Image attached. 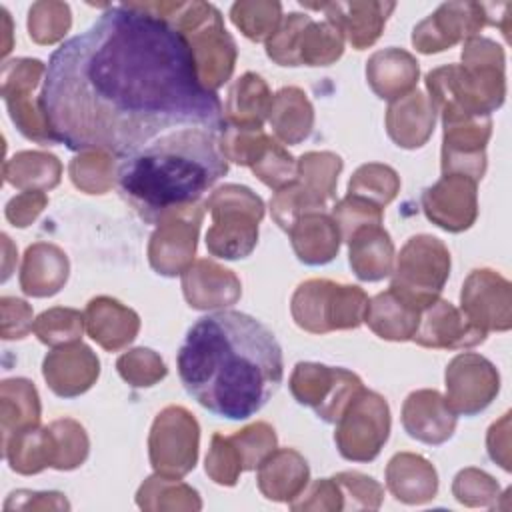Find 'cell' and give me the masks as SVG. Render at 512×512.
I'll return each instance as SVG.
<instances>
[{
	"label": "cell",
	"instance_id": "6da1fadb",
	"mask_svg": "<svg viewBox=\"0 0 512 512\" xmlns=\"http://www.w3.org/2000/svg\"><path fill=\"white\" fill-rule=\"evenodd\" d=\"M40 98L58 144L124 158L184 128L222 134L218 96L198 78L186 38L140 2L110 4L56 48Z\"/></svg>",
	"mask_w": 512,
	"mask_h": 512
},
{
	"label": "cell",
	"instance_id": "7a4b0ae2",
	"mask_svg": "<svg viewBox=\"0 0 512 512\" xmlns=\"http://www.w3.org/2000/svg\"><path fill=\"white\" fill-rule=\"evenodd\" d=\"M176 364L184 390L228 420L260 412L284 378L282 348L272 330L236 310L198 318L186 332Z\"/></svg>",
	"mask_w": 512,
	"mask_h": 512
},
{
	"label": "cell",
	"instance_id": "3957f363",
	"mask_svg": "<svg viewBox=\"0 0 512 512\" xmlns=\"http://www.w3.org/2000/svg\"><path fill=\"white\" fill-rule=\"evenodd\" d=\"M218 138L204 128L174 130L120 158V194L148 224L198 204L228 172Z\"/></svg>",
	"mask_w": 512,
	"mask_h": 512
},
{
	"label": "cell",
	"instance_id": "277c9868",
	"mask_svg": "<svg viewBox=\"0 0 512 512\" xmlns=\"http://www.w3.org/2000/svg\"><path fill=\"white\" fill-rule=\"evenodd\" d=\"M426 88L442 124L490 116L506 96L504 50L490 38H468L462 64L434 68L426 74Z\"/></svg>",
	"mask_w": 512,
	"mask_h": 512
},
{
	"label": "cell",
	"instance_id": "5b68a950",
	"mask_svg": "<svg viewBox=\"0 0 512 512\" xmlns=\"http://www.w3.org/2000/svg\"><path fill=\"white\" fill-rule=\"evenodd\" d=\"M156 16L166 18L188 42L202 86L216 94L232 76L236 42L224 28L220 10L208 2H140Z\"/></svg>",
	"mask_w": 512,
	"mask_h": 512
},
{
	"label": "cell",
	"instance_id": "8992f818",
	"mask_svg": "<svg viewBox=\"0 0 512 512\" xmlns=\"http://www.w3.org/2000/svg\"><path fill=\"white\" fill-rule=\"evenodd\" d=\"M212 226L206 232V248L212 256L238 260L250 256L258 242V224L264 216L262 198L248 186L224 184L204 202Z\"/></svg>",
	"mask_w": 512,
	"mask_h": 512
},
{
	"label": "cell",
	"instance_id": "52a82bcc",
	"mask_svg": "<svg viewBox=\"0 0 512 512\" xmlns=\"http://www.w3.org/2000/svg\"><path fill=\"white\" fill-rule=\"evenodd\" d=\"M368 302L360 286L310 278L294 290L290 312L302 330L326 334L332 330L358 328L364 322Z\"/></svg>",
	"mask_w": 512,
	"mask_h": 512
},
{
	"label": "cell",
	"instance_id": "ba28073f",
	"mask_svg": "<svg viewBox=\"0 0 512 512\" xmlns=\"http://www.w3.org/2000/svg\"><path fill=\"white\" fill-rule=\"evenodd\" d=\"M342 158L334 152H306L296 160V178L276 190L270 200L272 216L282 230L304 214L326 212L336 198V182L342 170Z\"/></svg>",
	"mask_w": 512,
	"mask_h": 512
},
{
	"label": "cell",
	"instance_id": "9c48e42d",
	"mask_svg": "<svg viewBox=\"0 0 512 512\" xmlns=\"http://www.w3.org/2000/svg\"><path fill=\"white\" fill-rule=\"evenodd\" d=\"M344 52V34L330 22L290 12L266 42V54L280 66H328Z\"/></svg>",
	"mask_w": 512,
	"mask_h": 512
},
{
	"label": "cell",
	"instance_id": "30bf717a",
	"mask_svg": "<svg viewBox=\"0 0 512 512\" xmlns=\"http://www.w3.org/2000/svg\"><path fill=\"white\" fill-rule=\"evenodd\" d=\"M448 276L450 252L444 242L430 234H418L402 246L390 288L424 310L440 298Z\"/></svg>",
	"mask_w": 512,
	"mask_h": 512
},
{
	"label": "cell",
	"instance_id": "8fae6325",
	"mask_svg": "<svg viewBox=\"0 0 512 512\" xmlns=\"http://www.w3.org/2000/svg\"><path fill=\"white\" fill-rule=\"evenodd\" d=\"M46 66L36 58H14L2 64L0 94L8 106L10 118L22 136L38 144H58L50 120L44 112L40 92ZM42 88V86H40Z\"/></svg>",
	"mask_w": 512,
	"mask_h": 512
},
{
	"label": "cell",
	"instance_id": "7c38bea8",
	"mask_svg": "<svg viewBox=\"0 0 512 512\" xmlns=\"http://www.w3.org/2000/svg\"><path fill=\"white\" fill-rule=\"evenodd\" d=\"M388 434V402L378 392L362 386L336 422L334 442L340 456L352 462H370L380 454Z\"/></svg>",
	"mask_w": 512,
	"mask_h": 512
},
{
	"label": "cell",
	"instance_id": "4fadbf2b",
	"mask_svg": "<svg viewBox=\"0 0 512 512\" xmlns=\"http://www.w3.org/2000/svg\"><path fill=\"white\" fill-rule=\"evenodd\" d=\"M200 428L196 418L182 406H166L150 428L148 452L156 474L182 478L198 460Z\"/></svg>",
	"mask_w": 512,
	"mask_h": 512
},
{
	"label": "cell",
	"instance_id": "5bb4252c",
	"mask_svg": "<svg viewBox=\"0 0 512 512\" xmlns=\"http://www.w3.org/2000/svg\"><path fill=\"white\" fill-rule=\"evenodd\" d=\"M360 388L362 380L354 372L318 362H298L290 376V392L298 404L312 408L328 424L338 422Z\"/></svg>",
	"mask_w": 512,
	"mask_h": 512
},
{
	"label": "cell",
	"instance_id": "9a60e30c",
	"mask_svg": "<svg viewBox=\"0 0 512 512\" xmlns=\"http://www.w3.org/2000/svg\"><path fill=\"white\" fill-rule=\"evenodd\" d=\"M500 390L494 364L474 352L458 354L446 366V404L458 416L486 410Z\"/></svg>",
	"mask_w": 512,
	"mask_h": 512
},
{
	"label": "cell",
	"instance_id": "2e32d148",
	"mask_svg": "<svg viewBox=\"0 0 512 512\" xmlns=\"http://www.w3.org/2000/svg\"><path fill=\"white\" fill-rule=\"evenodd\" d=\"M202 216L204 208L194 204L172 212L158 222L148 244V262L158 274L176 276L192 264Z\"/></svg>",
	"mask_w": 512,
	"mask_h": 512
},
{
	"label": "cell",
	"instance_id": "e0dca14e",
	"mask_svg": "<svg viewBox=\"0 0 512 512\" xmlns=\"http://www.w3.org/2000/svg\"><path fill=\"white\" fill-rule=\"evenodd\" d=\"M462 314L486 334L506 332L512 326V288L510 282L490 268L468 274L460 292Z\"/></svg>",
	"mask_w": 512,
	"mask_h": 512
},
{
	"label": "cell",
	"instance_id": "ac0fdd59",
	"mask_svg": "<svg viewBox=\"0 0 512 512\" xmlns=\"http://www.w3.org/2000/svg\"><path fill=\"white\" fill-rule=\"evenodd\" d=\"M488 24L484 4L444 2L412 30V44L422 54H436L460 40L474 38Z\"/></svg>",
	"mask_w": 512,
	"mask_h": 512
},
{
	"label": "cell",
	"instance_id": "d6986e66",
	"mask_svg": "<svg viewBox=\"0 0 512 512\" xmlns=\"http://www.w3.org/2000/svg\"><path fill=\"white\" fill-rule=\"evenodd\" d=\"M476 180L464 174H444L422 192L426 218L446 232L468 230L478 216Z\"/></svg>",
	"mask_w": 512,
	"mask_h": 512
},
{
	"label": "cell",
	"instance_id": "ffe728a7",
	"mask_svg": "<svg viewBox=\"0 0 512 512\" xmlns=\"http://www.w3.org/2000/svg\"><path fill=\"white\" fill-rule=\"evenodd\" d=\"M492 134L490 116L444 124L442 174H464L476 182L486 172V144Z\"/></svg>",
	"mask_w": 512,
	"mask_h": 512
},
{
	"label": "cell",
	"instance_id": "44dd1931",
	"mask_svg": "<svg viewBox=\"0 0 512 512\" xmlns=\"http://www.w3.org/2000/svg\"><path fill=\"white\" fill-rule=\"evenodd\" d=\"M412 340L424 348L458 350L482 344L486 332L474 326L454 304L436 298L420 312V322Z\"/></svg>",
	"mask_w": 512,
	"mask_h": 512
},
{
	"label": "cell",
	"instance_id": "7402d4cb",
	"mask_svg": "<svg viewBox=\"0 0 512 512\" xmlns=\"http://www.w3.org/2000/svg\"><path fill=\"white\" fill-rule=\"evenodd\" d=\"M42 374L48 388L60 398H74L92 388L100 374V360L82 342L58 346L46 354Z\"/></svg>",
	"mask_w": 512,
	"mask_h": 512
},
{
	"label": "cell",
	"instance_id": "603a6c76",
	"mask_svg": "<svg viewBox=\"0 0 512 512\" xmlns=\"http://www.w3.org/2000/svg\"><path fill=\"white\" fill-rule=\"evenodd\" d=\"M302 6L324 12L326 20H330L356 50H364L380 38L388 16L396 8L394 2H302Z\"/></svg>",
	"mask_w": 512,
	"mask_h": 512
},
{
	"label": "cell",
	"instance_id": "cb8c5ba5",
	"mask_svg": "<svg viewBox=\"0 0 512 512\" xmlns=\"http://www.w3.org/2000/svg\"><path fill=\"white\" fill-rule=\"evenodd\" d=\"M456 414L436 390H416L402 406V426L410 438L430 446L444 444L456 430Z\"/></svg>",
	"mask_w": 512,
	"mask_h": 512
},
{
	"label": "cell",
	"instance_id": "d4e9b609",
	"mask_svg": "<svg viewBox=\"0 0 512 512\" xmlns=\"http://www.w3.org/2000/svg\"><path fill=\"white\" fill-rule=\"evenodd\" d=\"M182 292L192 308L212 310L236 304L242 286L232 270L212 260H196L182 272Z\"/></svg>",
	"mask_w": 512,
	"mask_h": 512
},
{
	"label": "cell",
	"instance_id": "484cf974",
	"mask_svg": "<svg viewBox=\"0 0 512 512\" xmlns=\"http://www.w3.org/2000/svg\"><path fill=\"white\" fill-rule=\"evenodd\" d=\"M84 322L90 338L108 352L128 346L140 330L138 314L108 296H98L88 302Z\"/></svg>",
	"mask_w": 512,
	"mask_h": 512
},
{
	"label": "cell",
	"instance_id": "4316f807",
	"mask_svg": "<svg viewBox=\"0 0 512 512\" xmlns=\"http://www.w3.org/2000/svg\"><path fill=\"white\" fill-rule=\"evenodd\" d=\"M436 110L432 108L430 100L412 90L406 96L392 100L386 110V130L388 136L400 148H420L428 142L434 132Z\"/></svg>",
	"mask_w": 512,
	"mask_h": 512
},
{
	"label": "cell",
	"instance_id": "83f0119b",
	"mask_svg": "<svg viewBox=\"0 0 512 512\" xmlns=\"http://www.w3.org/2000/svg\"><path fill=\"white\" fill-rule=\"evenodd\" d=\"M310 480V468L304 456L292 448L270 452L258 466V488L274 502H292L298 498Z\"/></svg>",
	"mask_w": 512,
	"mask_h": 512
},
{
	"label": "cell",
	"instance_id": "f1b7e54d",
	"mask_svg": "<svg viewBox=\"0 0 512 512\" xmlns=\"http://www.w3.org/2000/svg\"><path fill=\"white\" fill-rule=\"evenodd\" d=\"M420 76L418 60L402 48H384L366 62V78L382 100H398L414 90Z\"/></svg>",
	"mask_w": 512,
	"mask_h": 512
},
{
	"label": "cell",
	"instance_id": "f546056e",
	"mask_svg": "<svg viewBox=\"0 0 512 512\" xmlns=\"http://www.w3.org/2000/svg\"><path fill=\"white\" fill-rule=\"evenodd\" d=\"M2 456L18 474H38L58 466V440L52 426H30L2 440Z\"/></svg>",
	"mask_w": 512,
	"mask_h": 512
},
{
	"label": "cell",
	"instance_id": "4dcf8cb0",
	"mask_svg": "<svg viewBox=\"0 0 512 512\" xmlns=\"http://www.w3.org/2000/svg\"><path fill=\"white\" fill-rule=\"evenodd\" d=\"M68 270V258L58 246L36 242L28 246L24 254L20 268V288L24 294L34 298L54 296L66 284Z\"/></svg>",
	"mask_w": 512,
	"mask_h": 512
},
{
	"label": "cell",
	"instance_id": "1f68e13d",
	"mask_svg": "<svg viewBox=\"0 0 512 512\" xmlns=\"http://www.w3.org/2000/svg\"><path fill=\"white\" fill-rule=\"evenodd\" d=\"M352 272L364 282H378L394 270V244L382 224L360 226L348 238Z\"/></svg>",
	"mask_w": 512,
	"mask_h": 512
},
{
	"label": "cell",
	"instance_id": "d6a6232c",
	"mask_svg": "<svg viewBox=\"0 0 512 512\" xmlns=\"http://www.w3.org/2000/svg\"><path fill=\"white\" fill-rule=\"evenodd\" d=\"M292 248L300 262L308 266L328 264L340 248V230L326 212H310L300 216L288 230Z\"/></svg>",
	"mask_w": 512,
	"mask_h": 512
},
{
	"label": "cell",
	"instance_id": "836d02e7",
	"mask_svg": "<svg viewBox=\"0 0 512 512\" xmlns=\"http://www.w3.org/2000/svg\"><path fill=\"white\" fill-rule=\"evenodd\" d=\"M386 484L392 496L404 504H424L436 496L438 476L420 454L400 452L386 466Z\"/></svg>",
	"mask_w": 512,
	"mask_h": 512
},
{
	"label": "cell",
	"instance_id": "e575fe53",
	"mask_svg": "<svg viewBox=\"0 0 512 512\" xmlns=\"http://www.w3.org/2000/svg\"><path fill=\"white\" fill-rule=\"evenodd\" d=\"M420 312L422 310L418 306L388 288L368 302L364 322L376 336L392 342H404L412 340L420 322Z\"/></svg>",
	"mask_w": 512,
	"mask_h": 512
},
{
	"label": "cell",
	"instance_id": "d590c367",
	"mask_svg": "<svg viewBox=\"0 0 512 512\" xmlns=\"http://www.w3.org/2000/svg\"><path fill=\"white\" fill-rule=\"evenodd\" d=\"M272 94L266 82L254 74H242L228 90L224 118L226 126L234 128H262L268 118Z\"/></svg>",
	"mask_w": 512,
	"mask_h": 512
},
{
	"label": "cell",
	"instance_id": "8d00e7d4",
	"mask_svg": "<svg viewBox=\"0 0 512 512\" xmlns=\"http://www.w3.org/2000/svg\"><path fill=\"white\" fill-rule=\"evenodd\" d=\"M268 120L278 140L294 146L310 136L314 108L300 88L288 86L272 96Z\"/></svg>",
	"mask_w": 512,
	"mask_h": 512
},
{
	"label": "cell",
	"instance_id": "74e56055",
	"mask_svg": "<svg viewBox=\"0 0 512 512\" xmlns=\"http://www.w3.org/2000/svg\"><path fill=\"white\" fill-rule=\"evenodd\" d=\"M40 424V398L26 378H8L0 384L2 440L10 434Z\"/></svg>",
	"mask_w": 512,
	"mask_h": 512
},
{
	"label": "cell",
	"instance_id": "f35d334b",
	"mask_svg": "<svg viewBox=\"0 0 512 512\" xmlns=\"http://www.w3.org/2000/svg\"><path fill=\"white\" fill-rule=\"evenodd\" d=\"M62 164L54 154L24 150L4 162V180L18 190H50L58 186Z\"/></svg>",
	"mask_w": 512,
	"mask_h": 512
},
{
	"label": "cell",
	"instance_id": "ab89813d",
	"mask_svg": "<svg viewBox=\"0 0 512 512\" xmlns=\"http://www.w3.org/2000/svg\"><path fill=\"white\" fill-rule=\"evenodd\" d=\"M230 20L246 38L268 42L282 24V6L270 0H242L232 4Z\"/></svg>",
	"mask_w": 512,
	"mask_h": 512
},
{
	"label": "cell",
	"instance_id": "60d3db41",
	"mask_svg": "<svg viewBox=\"0 0 512 512\" xmlns=\"http://www.w3.org/2000/svg\"><path fill=\"white\" fill-rule=\"evenodd\" d=\"M400 190V178L394 168L378 162L362 164L348 182V194L364 198L380 208L390 204Z\"/></svg>",
	"mask_w": 512,
	"mask_h": 512
},
{
	"label": "cell",
	"instance_id": "b9f144b4",
	"mask_svg": "<svg viewBox=\"0 0 512 512\" xmlns=\"http://www.w3.org/2000/svg\"><path fill=\"white\" fill-rule=\"evenodd\" d=\"M70 178L86 194H104L114 184V158L108 152L84 150L70 162Z\"/></svg>",
	"mask_w": 512,
	"mask_h": 512
},
{
	"label": "cell",
	"instance_id": "7bdbcfd3",
	"mask_svg": "<svg viewBox=\"0 0 512 512\" xmlns=\"http://www.w3.org/2000/svg\"><path fill=\"white\" fill-rule=\"evenodd\" d=\"M84 314H80L74 308H50L44 310L36 320H34V334L38 340L46 346L58 348L66 344H74L82 338L84 330Z\"/></svg>",
	"mask_w": 512,
	"mask_h": 512
},
{
	"label": "cell",
	"instance_id": "ee69618b",
	"mask_svg": "<svg viewBox=\"0 0 512 512\" xmlns=\"http://www.w3.org/2000/svg\"><path fill=\"white\" fill-rule=\"evenodd\" d=\"M72 26L70 6L66 2L42 0L28 10V34L36 44H56Z\"/></svg>",
	"mask_w": 512,
	"mask_h": 512
},
{
	"label": "cell",
	"instance_id": "f6af8a7d",
	"mask_svg": "<svg viewBox=\"0 0 512 512\" xmlns=\"http://www.w3.org/2000/svg\"><path fill=\"white\" fill-rule=\"evenodd\" d=\"M240 462L242 470H256L260 462L276 450V432L266 422H254L236 434L230 436Z\"/></svg>",
	"mask_w": 512,
	"mask_h": 512
},
{
	"label": "cell",
	"instance_id": "bcb514c9",
	"mask_svg": "<svg viewBox=\"0 0 512 512\" xmlns=\"http://www.w3.org/2000/svg\"><path fill=\"white\" fill-rule=\"evenodd\" d=\"M118 374L136 388L154 386L166 376V364L162 358L150 350V348H134L126 354H122L116 362Z\"/></svg>",
	"mask_w": 512,
	"mask_h": 512
},
{
	"label": "cell",
	"instance_id": "7dc6e473",
	"mask_svg": "<svg viewBox=\"0 0 512 512\" xmlns=\"http://www.w3.org/2000/svg\"><path fill=\"white\" fill-rule=\"evenodd\" d=\"M52 430L58 440V466L56 470H74L88 458V436L84 428L72 418L54 420Z\"/></svg>",
	"mask_w": 512,
	"mask_h": 512
},
{
	"label": "cell",
	"instance_id": "c3c4849f",
	"mask_svg": "<svg viewBox=\"0 0 512 512\" xmlns=\"http://www.w3.org/2000/svg\"><path fill=\"white\" fill-rule=\"evenodd\" d=\"M340 486L344 510H376L380 508L384 490L382 486L360 472H340L332 476Z\"/></svg>",
	"mask_w": 512,
	"mask_h": 512
},
{
	"label": "cell",
	"instance_id": "681fc988",
	"mask_svg": "<svg viewBox=\"0 0 512 512\" xmlns=\"http://www.w3.org/2000/svg\"><path fill=\"white\" fill-rule=\"evenodd\" d=\"M332 218L340 230V238L348 242L354 230L368 224H382L384 212L380 206L358 198V196H346L332 208Z\"/></svg>",
	"mask_w": 512,
	"mask_h": 512
},
{
	"label": "cell",
	"instance_id": "f907efd6",
	"mask_svg": "<svg viewBox=\"0 0 512 512\" xmlns=\"http://www.w3.org/2000/svg\"><path fill=\"white\" fill-rule=\"evenodd\" d=\"M242 470L240 456L230 440V436L214 434L210 442V450L206 456V474L222 486H234L238 482Z\"/></svg>",
	"mask_w": 512,
	"mask_h": 512
},
{
	"label": "cell",
	"instance_id": "816d5d0a",
	"mask_svg": "<svg viewBox=\"0 0 512 512\" xmlns=\"http://www.w3.org/2000/svg\"><path fill=\"white\" fill-rule=\"evenodd\" d=\"M256 178L272 190H280L296 178V160L278 142H270L262 158L252 166Z\"/></svg>",
	"mask_w": 512,
	"mask_h": 512
},
{
	"label": "cell",
	"instance_id": "f5cc1de1",
	"mask_svg": "<svg viewBox=\"0 0 512 512\" xmlns=\"http://www.w3.org/2000/svg\"><path fill=\"white\" fill-rule=\"evenodd\" d=\"M452 492L460 504L492 506L498 498V484L490 474L476 468H466L456 474Z\"/></svg>",
	"mask_w": 512,
	"mask_h": 512
},
{
	"label": "cell",
	"instance_id": "db71d44e",
	"mask_svg": "<svg viewBox=\"0 0 512 512\" xmlns=\"http://www.w3.org/2000/svg\"><path fill=\"white\" fill-rule=\"evenodd\" d=\"M292 510H344L340 486L334 478L316 480L308 492H302L298 500L290 502Z\"/></svg>",
	"mask_w": 512,
	"mask_h": 512
},
{
	"label": "cell",
	"instance_id": "11a10c76",
	"mask_svg": "<svg viewBox=\"0 0 512 512\" xmlns=\"http://www.w3.org/2000/svg\"><path fill=\"white\" fill-rule=\"evenodd\" d=\"M0 312H2V338L14 340L24 338L32 330V308L12 296H4L0 300Z\"/></svg>",
	"mask_w": 512,
	"mask_h": 512
},
{
	"label": "cell",
	"instance_id": "9f6ffc18",
	"mask_svg": "<svg viewBox=\"0 0 512 512\" xmlns=\"http://www.w3.org/2000/svg\"><path fill=\"white\" fill-rule=\"evenodd\" d=\"M46 204H48V198L44 192L40 190L22 192L6 204V218L10 224L18 228H26L38 218V214L44 210Z\"/></svg>",
	"mask_w": 512,
	"mask_h": 512
},
{
	"label": "cell",
	"instance_id": "6f0895ef",
	"mask_svg": "<svg viewBox=\"0 0 512 512\" xmlns=\"http://www.w3.org/2000/svg\"><path fill=\"white\" fill-rule=\"evenodd\" d=\"M34 510V508H70L64 494L60 492H32V490H16L4 502V510Z\"/></svg>",
	"mask_w": 512,
	"mask_h": 512
},
{
	"label": "cell",
	"instance_id": "680465c9",
	"mask_svg": "<svg viewBox=\"0 0 512 512\" xmlns=\"http://www.w3.org/2000/svg\"><path fill=\"white\" fill-rule=\"evenodd\" d=\"M508 420L510 414L506 412L500 422L492 424L488 430V454L494 462H498L504 470H510V458H508Z\"/></svg>",
	"mask_w": 512,
	"mask_h": 512
}]
</instances>
